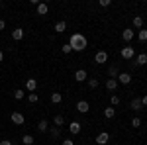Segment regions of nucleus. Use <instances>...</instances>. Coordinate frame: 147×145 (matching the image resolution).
Wrapping results in <instances>:
<instances>
[{"label": "nucleus", "mask_w": 147, "mask_h": 145, "mask_svg": "<svg viewBox=\"0 0 147 145\" xmlns=\"http://www.w3.org/2000/svg\"><path fill=\"white\" fill-rule=\"evenodd\" d=\"M69 45H71L73 51H84L86 45H88V41H86V37L82 34H73L69 37Z\"/></svg>", "instance_id": "nucleus-1"}, {"label": "nucleus", "mask_w": 147, "mask_h": 145, "mask_svg": "<svg viewBox=\"0 0 147 145\" xmlns=\"http://www.w3.org/2000/svg\"><path fill=\"white\" fill-rule=\"evenodd\" d=\"M120 55H122V59L129 61V59H134V57H136V49H134V47H129V45H125V47H122Z\"/></svg>", "instance_id": "nucleus-2"}, {"label": "nucleus", "mask_w": 147, "mask_h": 145, "mask_svg": "<svg viewBox=\"0 0 147 145\" xmlns=\"http://www.w3.org/2000/svg\"><path fill=\"white\" fill-rule=\"evenodd\" d=\"M94 141H96L98 145H106L108 141H110V134H108V132H100V134L96 135V139H94Z\"/></svg>", "instance_id": "nucleus-3"}, {"label": "nucleus", "mask_w": 147, "mask_h": 145, "mask_svg": "<svg viewBox=\"0 0 147 145\" xmlns=\"http://www.w3.org/2000/svg\"><path fill=\"white\" fill-rule=\"evenodd\" d=\"M10 120H12L14 123H16V125H22V123L26 122V118H24V114H22V112H14V114L10 116Z\"/></svg>", "instance_id": "nucleus-4"}, {"label": "nucleus", "mask_w": 147, "mask_h": 145, "mask_svg": "<svg viewBox=\"0 0 147 145\" xmlns=\"http://www.w3.org/2000/svg\"><path fill=\"white\" fill-rule=\"evenodd\" d=\"M116 80H118V84H129L131 82V75L129 73H120Z\"/></svg>", "instance_id": "nucleus-5"}, {"label": "nucleus", "mask_w": 147, "mask_h": 145, "mask_svg": "<svg viewBox=\"0 0 147 145\" xmlns=\"http://www.w3.org/2000/svg\"><path fill=\"white\" fill-rule=\"evenodd\" d=\"M75 80H77V82H84V80H88V73H86L84 69H79V71L75 73Z\"/></svg>", "instance_id": "nucleus-6"}, {"label": "nucleus", "mask_w": 147, "mask_h": 145, "mask_svg": "<svg viewBox=\"0 0 147 145\" xmlns=\"http://www.w3.org/2000/svg\"><path fill=\"white\" fill-rule=\"evenodd\" d=\"M106 61H108V53H106V51H98V53L94 55V63H98V65L106 63Z\"/></svg>", "instance_id": "nucleus-7"}, {"label": "nucleus", "mask_w": 147, "mask_h": 145, "mask_svg": "<svg viewBox=\"0 0 147 145\" xmlns=\"http://www.w3.org/2000/svg\"><path fill=\"white\" fill-rule=\"evenodd\" d=\"M77 110H79L80 114H86V112L90 110V104H88L86 100H79L77 102Z\"/></svg>", "instance_id": "nucleus-8"}, {"label": "nucleus", "mask_w": 147, "mask_h": 145, "mask_svg": "<svg viewBox=\"0 0 147 145\" xmlns=\"http://www.w3.org/2000/svg\"><path fill=\"white\" fill-rule=\"evenodd\" d=\"M80 129H82V125H80L79 122H71V123H69V132H71L73 135L80 134Z\"/></svg>", "instance_id": "nucleus-9"}, {"label": "nucleus", "mask_w": 147, "mask_h": 145, "mask_svg": "<svg viewBox=\"0 0 147 145\" xmlns=\"http://www.w3.org/2000/svg\"><path fill=\"white\" fill-rule=\"evenodd\" d=\"M35 88H37V80L35 78H28L26 80V90L28 92H35Z\"/></svg>", "instance_id": "nucleus-10"}, {"label": "nucleus", "mask_w": 147, "mask_h": 145, "mask_svg": "<svg viewBox=\"0 0 147 145\" xmlns=\"http://www.w3.org/2000/svg\"><path fill=\"white\" fill-rule=\"evenodd\" d=\"M134 30H131V28H125L124 32H122V39H124V41H131V39H134Z\"/></svg>", "instance_id": "nucleus-11"}, {"label": "nucleus", "mask_w": 147, "mask_h": 145, "mask_svg": "<svg viewBox=\"0 0 147 145\" xmlns=\"http://www.w3.org/2000/svg\"><path fill=\"white\" fill-rule=\"evenodd\" d=\"M35 8H37V16H45L47 12H49V6H47L45 2H39Z\"/></svg>", "instance_id": "nucleus-12"}, {"label": "nucleus", "mask_w": 147, "mask_h": 145, "mask_svg": "<svg viewBox=\"0 0 147 145\" xmlns=\"http://www.w3.org/2000/svg\"><path fill=\"white\" fill-rule=\"evenodd\" d=\"M129 108H131L134 112H139L141 108H143V104H141V98H134V100H131V104H129Z\"/></svg>", "instance_id": "nucleus-13"}, {"label": "nucleus", "mask_w": 147, "mask_h": 145, "mask_svg": "<svg viewBox=\"0 0 147 145\" xmlns=\"http://www.w3.org/2000/svg\"><path fill=\"white\" fill-rule=\"evenodd\" d=\"M12 39H14V41H20V39H24V30H22V28H16V30L12 32Z\"/></svg>", "instance_id": "nucleus-14"}, {"label": "nucleus", "mask_w": 147, "mask_h": 145, "mask_svg": "<svg viewBox=\"0 0 147 145\" xmlns=\"http://www.w3.org/2000/svg\"><path fill=\"white\" fill-rule=\"evenodd\" d=\"M106 88L110 90V92H114V90L118 88V80H116V78H108V80H106Z\"/></svg>", "instance_id": "nucleus-15"}, {"label": "nucleus", "mask_w": 147, "mask_h": 145, "mask_svg": "<svg viewBox=\"0 0 147 145\" xmlns=\"http://www.w3.org/2000/svg\"><path fill=\"white\" fill-rule=\"evenodd\" d=\"M47 129H49V123H47V120H39V122H37V132L45 134Z\"/></svg>", "instance_id": "nucleus-16"}, {"label": "nucleus", "mask_w": 147, "mask_h": 145, "mask_svg": "<svg viewBox=\"0 0 147 145\" xmlns=\"http://www.w3.org/2000/svg\"><path fill=\"white\" fill-rule=\"evenodd\" d=\"M53 123H55V127H63V125H65V116L57 114L55 118H53Z\"/></svg>", "instance_id": "nucleus-17"}, {"label": "nucleus", "mask_w": 147, "mask_h": 145, "mask_svg": "<svg viewBox=\"0 0 147 145\" xmlns=\"http://www.w3.org/2000/svg\"><path fill=\"white\" fill-rule=\"evenodd\" d=\"M136 65H147V53H139V55L136 57Z\"/></svg>", "instance_id": "nucleus-18"}, {"label": "nucleus", "mask_w": 147, "mask_h": 145, "mask_svg": "<svg viewBox=\"0 0 147 145\" xmlns=\"http://www.w3.org/2000/svg\"><path fill=\"white\" fill-rule=\"evenodd\" d=\"M51 102L53 104H61L63 102V94L61 92H51Z\"/></svg>", "instance_id": "nucleus-19"}, {"label": "nucleus", "mask_w": 147, "mask_h": 145, "mask_svg": "<svg viewBox=\"0 0 147 145\" xmlns=\"http://www.w3.org/2000/svg\"><path fill=\"white\" fill-rule=\"evenodd\" d=\"M114 116H116V108H112V106H108V108L104 110V118H108V120H112Z\"/></svg>", "instance_id": "nucleus-20"}, {"label": "nucleus", "mask_w": 147, "mask_h": 145, "mask_svg": "<svg viewBox=\"0 0 147 145\" xmlns=\"http://www.w3.org/2000/svg\"><path fill=\"white\" fill-rule=\"evenodd\" d=\"M134 26L143 30V16H134Z\"/></svg>", "instance_id": "nucleus-21"}, {"label": "nucleus", "mask_w": 147, "mask_h": 145, "mask_svg": "<svg viewBox=\"0 0 147 145\" xmlns=\"http://www.w3.org/2000/svg\"><path fill=\"white\" fill-rule=\"evenodd\" d=\"M118 75H120L118 67H114V65H112V67L108 69V77H110V78H118Z\"/></svg>", "instance_id": "nucleus-22"}, {"label": "nucleus", "mask_w": 147, "mask_h": 145, "mask_svg": "<svg viewBox=\"0 0 147 145\" xmlns=\"http://www.w3.org/2000/svg\"><path fill=\"white\" fill-rule=\"evenodd\" d=\"M65 30H67V24H65V22H57L55 24V32H57V34H63Z\"/></svg>", "instance_id": "nucleus-23"}, {"label": "nucleus", "mask_w": 147, "mask_h": 145, "mask_svg": "<svg viewBox=\"0 0 147 145\" xmlns=\"http://www.w3.org/2000/svg\"><path fill=\"white\" fill-rule=\"evenodd\" d=\"M110 104H112V108H116L120 104V96L118 94H110Z\"/></svg>", "instance_id": "nucleus-24"}, {"label": "nucleus", "mask_w": 147, "mask_h": 145, "mask_svg": "<svg viewBox=\"0 0 147 145\" xmlns=\"http://www.w3.org/2000/svg\"><path fill=\"white\" fill-rule=\"evenodd\" d=\"M24 96H26V92H24L22 88H16V90H14V98H16V100H22Z\"/></svg>", "instance_id": "nucleus-25"}, {"label": "nucleus", "mask_w": 147, "mask_h": 145, "mask_svg": "<svg viewBox=\"0 0 147 145\" xmlns=\"http://www.w3.org/2000/svg\"><path fill=\"white\" fill-rule=\"evenodd\" d=\"M22 143L24 145H32V143H35V139L32 137V135H24V137H22Z\"/></svg>", "instance_id": "nucleus-26"}, {"label": "nucleus", "mask_w": 147, "mask_h": 145, "mask_svg": "<svg viewBox=\"0 0 147 145\" xmlns=\"http://www.w3.org/2000/svg\"><path fill=\"white\" fill-rule=\"evenodd\" d=\"M28 100H30V104H35V102H39V96H37L35 92H30V94H28Z\"/></svg>", "instance_id": "nucleus-27"}, {"label": "nucleus", "mask_w": 147, "mask_h": 145, "mask_svg": "<svg viewBox=\"0 0 147 145\" xmlns=\"http://www.w3.org/2000/svg\"><path fill=\"white\" fill-rule=\"evenodd\" d=\"M137 39L139 41H147V30H139L137 32Z\"/></svg>", "instance_id": "nucleus-28"}, {"label": "nucleus", "mask_w": 147, "mask_h": 145, "mask_svg": "<svg viewBox=\"0 0 147 145\" xmlns=\"http://www.w3.org/2000/svg\"><path fill=\"white\" fill-rule=\"evenodd\" d=\"M98 84H100V82H98V78H88V86H90L92 90L98 88Z\"/></svg>", "instance_id": "nucleus-29"}, {"label": "nucleus", "mask_w": 147, "mask_h": 145, "mask_svg": "<svg viewBox=\"0 0 147 145\" xmlns=\"http://www.w3.org/2000/svg\"><path fill=\"white\" fill-rule=\"evenodd\" d=\"M139 125H141V118H134V120H131V127H139Z\"/></svg>", "instance_id": "nucleus-30"}, {"label": "nucleus", "mask_w": 147, "mask_h": 145, "mask_svg": "<svg viewBox=\"0 0 147 145\" xmlns=\"http://www.w3.org/2000/svg\"><path fill=\"white\" fill-rule=\"evenodd\" d=\"M71 51H73V49H71V45H69V43H65V45H63V53H65V55H69Z\"/></svg>", "instance_id": "nucleus-31"}, {"label": "nucleus", "mask_w": 147, "mask_h": 145, "mask_svg": "<svg viewBox=\"0 0 147 145\" xmlns=\"http://www.w3.org/2000/svg\"><path fill=\"white\" fill-rule=\"evenodd\" d=\"M59 134H61L59 127H51V137H59Z\"/></svg>", "instance_id": "nucleus-32"}, {"label": "nucleus", "mask_w": 147, "mask_h": 145, "mask_svg": "<svg viewBox=\"0 0 147 145\" xmlns=\"http://www.w3.org/2000/svg\"><path fill=\"white\" fill-rule=\"evenodd\" d=\"M110 4H112V0H100V6H102V8H108Z\"/></svg>", "instance_id": "nucleus-33"}, {"label": "nucleus", "mask_w": 147, "mask_h": 145, "mask_svg": "<svg viewBox=\"0 0 147 145\" xmlns=\"http://www.w3.org/2000/svg\"><path fill=\"white\" fill-rule=\"evenodd\" d=\"M63 145H75L73 139H63Z\"/></svg>", "instance_id": "nucleus-34"}, {"label": "nucleus", "mask_w": 147, "mask_h": 145, "mask_svg": "<svg viewBox=\"0 0 147 145\" xmlns=\"http://www.w3.org/2000/svg\"><path fill=\"white\" fill-rule=\"evenodd\" d=\"M0 145H12V141H10V139H2V141H0Z\"/></svg>", "instance_id": "nucleus-35"}, {"label": "nucleus", "mask_w": 147, "mask_h": 145, "mask_svg": "<svg viewBox=\"0 0 147 145\" xmlns=\"http://www.w3.org/2000/svg\"><path fill=\"white\" fill-rule=\"evenodd\" d=\"M4 28H6V22H4V20H0V32H2Z\"/></svg>", "instance_id": "nucleus-36"}, {"label": "nucleus", "mask_w": 147, "mask_h": 145, "mask_svg": "<svg viewBox=\"0 0 147 145\" xmlns=\"http://www.w3.org/2000/svg\"><path fill=\"white\" fill-rule=\"evenodd\" d=\"M141 104H143V106H147V94L143 96V98H141Z\"/></svg>", "instance_id": "nucleus-37"}, {"label": "nucleus", "mask_w": 147, "mask_h": 145, "mask_svg": "<svg viewBox=\"0 0 147 145\" xmlns=\"http://www.w3.org/2000/svg\"><path fill=\"white\" fill-rule=\"evenodd\" d=\"M2 61H4V51L0 49V63H2Z\"/></svg>", "instance_id": "nucleus-38"}, {"label": "nucleus", "mask_w": 147, "mask_h": 145, "mask_svg": "<svg viewBox=\"0 0 147 145\" xmlns=\"http://www.w3.org/2000/svg\"><path fill=\"white\" fill-rule=\"evenodd\" d=\"M0 6H2V0H0Z\"/></svg>", "instance_id": "nucleus-39"}]
</instances>
